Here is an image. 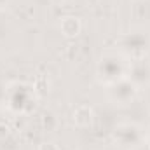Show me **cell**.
Listing matches in <instances>:
<instances>
[{"instance_id": "obj_6", "label": "cell", "mask_w": 150, "mask_h": 150, "mask_svg": "<svg viewBox=\"0 0 150 150\" xmlns=\"http://www.w3.org/2000/svg\"><path fill=\"white\" fill-rule=\"evenodd\" d=\"M127 79L134 82L140 89L143 86H150V58H136L131 59L129 70H127Z\"/></svg>"}, {"instance_id": "obj_7", "label": "cell", "mask_w": 150, "mask_h": 150, "mask_svg": "<svg viewBox=\"0 0 150 150\" xmlns=\"http://www.w3.org/2000/svg\"><path fill=\"white\" fill-rule=\"evenodd\" d=\"M59 30L67 38H75L82 30V23L77 16H65L59 21Z\"/></svg>"}, {"instance_id": "obj_10", "label": "cell", "mask_w": 150, "mask_h": 150, "mask_svg": "<svg viewBox=\"0 0 150 150\" xmlns=\"http://www.w3.org/2000/svg\"><path fill=\"white\" fill-rule=\"evenodd\" d=\"M7 4H9V0H0V9H4Z\"/></svg>"}, {"instance_id": "obj_1", "label": "cell", "mask_w": 150, "mask_h": 150, "mask_svg": "<svg viewBox=\"0 0 150 150\" xmlns=\"http://www.w3.org/2000/svg\"><path fill=\"white\" fill-rule=\"evenodd\" d=\"M131 59L126 58L119 51H110L100 56L98 65H96V79L103 86H112L115 82L122 80L127 77Z\"/></svg>"}, {"instance_id": "obj_11", "label": "cell", "mask_w": 150, "mask_h": 150, "mask_svg": "<svg viewBox=\"0 0 150 150\" xmlns=\"http://www.w3.org/2000/svg\"><path fill=\"white\" fill-rule=\"evenodd\" d=\"M149 143H150V140H149Z\"/></svg>"}, {"instance_id": "obj_2", "label": "cell", "mask_w": 150, "mask_h": 150, "mask_svg": "<svg viewBox=\"0 0 150 150\" xmlns=\"http://www.w3.org/2000/svg\"><path fill=\"white\" fill-rule=\"evenodd\" d=\"M117 51L129 59L145 58L150 52V35L143 30H133L117 38Z\"/></svg>"}, {"instance_id": "obj_9", "label": "cell", "mask_w": 150, "mask_h": 150, "mask_svg": "<svg viewBox=\"0 0 150 150\" xmlns=\"http://www.w3.org/2000/svg\"><path fill=\"white\" fill-rule=\"evenodd\" d=\"M38 150H59V147L54 142H44L38 145Z\"/></svg>"}, {"instance_id": "obj_5", "label": "cell", "mask_w": 150, "mask_h": 150, "mask_svg": "<svg viewBox=\"0 0 150 150\" xmlns=\"http://www.w3.org/2000/svg\"><path fill=\"white\" fill-rule=\"evenodd\" d=\"M107 91H108V98L115 105H129V103H133L136 100L140 87L126 77V79L115 82L112 86H108Z\"/></svg>"}, {"instance_id": "obj_4", "label": "cell", "mask_w": 150, "mask_h": 150, "mask_svg": "<svg viewBox=\"0 0 150 150\" xmlns=\"http://www.w3.org/2000/svg\"><path fill=\"white\" fill-rule=\"evenodd\" d=\"M35 89L23 82H14L7 89V107L12 112L23 113L32 108V101L35 103Z\"/></svg>"}, {"instance_id": "obj_8", "label": "cell", "mask_w": 150, "mask_h": 150, "mask_svg": "<svg viewBox=\"0 0 150 150\" xmlns=\"http://www.w3.org/2000/svg\"><path fill=\"white\" fill-rule=\"evenodd\" d=\"M94 120V112L89 105H79L74 110V122L77 127H89Z\"/></svg>"}, {"instance_id": "obj_3", "label": "cell", "mask_w": 150, "mask_h": 150, "mask_svg": "<svg viewBox=\"0 0 150 150\" xmlns=\"http://www.w3.org/2000/svg\"><path fill=\"white\" fill-rule=\"evenodd\" d=\"M115 147L122 150H138L145 143V133L143 129L134 122H124L119 124L112 133Z\"/></svg>"}]
</instances>
